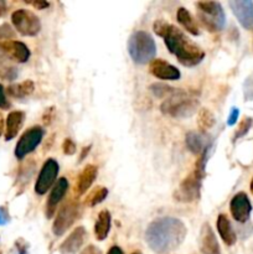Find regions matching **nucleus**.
Segmentation results:
<instances>
[{"label": "nucleus", "instance_id": "obj_12", "mask_svg": "<svg viewBox=\"0 0 253 254\" xmlns=\"http://www.w3.org/2000/svg\"><path fill=\"white\" fill-rule=\"evenodd\" d=\"M230 8L237 18L238 23L245 29L253 30V1L251 0H232L229 3Z\"/></svg>", "mask_w": 253, "mask_h": 254}, {"label": "nucleus", "instance_id": "obj_1", "mask_svg": "<svg viewBox=\"0 0 253 254\" xmlns=\"http://www.w3.org/2000/svg\"><path fill=\"white\" fill-rule=\"evenodd\" d=\"M154 32L164 39L168 50L178 58V61L185 67H194L200 64L205 57V52L200 46L192 43L189 37L176 27L164 20H157L153 25Z\"/></svg>", "mask_w": 253, "mask_h": 254}, {"label": "nucleus", "instance_id": "obj_26", "mask_svg": "<svg viewBox=\"0 0 253 254\" xmlns=\"http://www.w3.org/2000/svg\"><path fill=\"white\" fill-rule=\"evenodd\" d=\"M107 196H108V188L104 187V186H97L88 193L85 202L88 207H94L103 202Z\"/></svg>", "mask_w": 253, "mask_h": 254}, {"label": "nucleus", "instance_id": "obj_7", "mask_svg": "<svg viewBox=\"0 0 253 254\" xmlns=\"http://www.w3.org/2000/svg\"><path fill=\"white\" fill-rule=\"evenodd\" d=\"M81 205L78 201H69L60 208L56 218L53 221L52 233L56 237L62 236L67 232V230L72 227V225L78 220L81 216Z\"/></svg>", "mask_w": 253, "mask_h": 254}, {"label": "nucleus", "instance_id": "obj_13", "mask_svg": "<svg viewBox=\"0 0 253 254\" xmlns=\"http://www.w3.org/2000/svg\"><path fill=\"white\" fill-rule=\"evenodd\" d=\"M149 69L153 76L164 81H176L182 76L180 71L175 66L164 61V60H160V58L153 60L150 62Z\"/></svg>", "mask_w": 253, "mask_h": 254}, {"label": "nucleus", "instance_id": "obj_32", "mask_svg": "<svg viewBox=\"0 0 253 254\" xmlns=\"http://www.w3.org/2000/svg\"><path fill=\"white\" fill-rule=\"evenodd\" d=\"M53 118H55V108L51 107V108L46 109L45 114H44L43 116V120L44 123H45V125H50L51 122L53 120Z\"/></svg>", "mask_w": 253, "mask_h": 254}, {"label": "nucleus", "instance_id": "obj_9", "mask_svg": "<svg viewBox=\"0 0 253 254\" xmlns=\"http://www.w3.org/2000/svg\"><path fill=\"white\" fill-rule=\"evenodd\" d=\"M44 138V129L41 127H32L27 129L15 146V156L18 159H24L27 154L32 153L38 148Z\"/></svg>", "mask_w": 253, "mask_h": 254}, {"label": "nucleus", "instance_id": "obj_14", "mask_svg": "<svg viewBox=\"0 0 253 254\" xmlns=\"http://www.w3.org/2000/svg\"><path fill=\"white\" fill-rule=\"evenodd\" d=\"M199 246L203 254H221V248L216 234L208 223H204L200 231Z\"/></svg>", "mask_w": 253, "mask_h": 254}, {"label": "nucleus", "instance_id": "obj_3", "mask_svg": "<svg viewBox=\"0 0 253 254\" xmlns=\"http://www.w3.org/2000/svg\"><path fill=\"white\" fill-rule=\"evenodd\" d=\"M208 151H204L201 155H199L195 169L189 176L184 179L179 188L174 192V200L179 202H184V204H190V202L197 201L200 199L201 186H203V180L205 178V169L206 162H207Z\"/></svg>", "mask_w": 253, "mask_h": 254}, {"label": "nucleus", "instance_id": "obj_28", "mask_svg": "<svg viewBox=\"0 0 253 254\" xmlns=\"http://www.w3.org/2000/svg\"><path fill=\"white\" fill-rule=\"evenodd\" d=\"M252 123H253V119L252 118H245V119L241 122L240 127H238L237 132H236V134H234V140L238 138H242V137H245L246 134L248 133V130L251 129V127H252Z\"/></svg>", "mask_w": 253, "mask_h": 254}, {"label": "nucleus", "instance_id": "obj_8", "mask_svg": "<svg viewBox=\"0 0 253 254\" xmlns=\"http://www.w3.org/2000/svg\"><path fill=\"white\" fill-rule=\"evenodd\" d=\"M11 22L23 36H36L41 30L40 19L27 9H18L14 11Z\"/></svg>", "mask_w": 253, "mask_h": 254}, {"label": "nucleus", "instance_id": "obj_31", "mask_svg": "<svg viewBox=\"0 0 253 254\" xmlns=\"http://www.w3.org/2000/svg\"><path fill=\"white\" fill-rule=\"evenodd\" d=\"M238 115H240V111H238V108L233 107V108L231 109V113H230L229 119H227V124H229L230 127H232V125L236 124V122H237V119H238Z\"/></svg>", "mask_w": 253, "mask_h": 254}, {"label": "nucleus", "instance_id": "obj_2", "mask_svg": "<svg viewBox=\"0 0 253 254\" xmlns=\"http://www.w3.org/2000/svg\"><path fill=\"white\" fill-rule=\"evenodd\" d=\"M187 228L182 220L161 217L153 221L145 231V241L153 252L166 254L182 246L186 238Z\"/></svg>", "mask_w": 253, "mask_h": 254}, {"label": "nucleus", "instance_id": "obj_23", "mask_svg": "<svg viewBox=\"0 0 253 254\" xmlns=\"http://www.w3.org/2000/svg\"><path fill=\"white\" fill-rule=\"evenodd\" d=\"M178 22L179 24L182 25L187 32H190L194 36H199L200 35V29L197 26V23L195 22V19L192 18V15L190 14V11L185 8H180L178 10Z\"/></svg>", "mask_w": 253, "mask_h": 254}, {"label": "nucleus", "instance_id": "obj_41", "mask_svg": "<svg viewBox=\"0 0 253 254\" xmlns=\"http://www.w3.org/2000/svg\"><path fill=\"white\" fill-rule=\"evenodd\" d=\"M132 254H141V253H140V252H133Z\"/></svg>", "mask_w": 253, "mask_h": 254}, {"label": "nucleus", "instance_id": "obj_39", "mask_svg": "<svg viewBox=\"0 0 253 254\" xmlns=\"http://www.w3.org/2000/svg\"><path fill=\"white\" fill-rule=\"evenodd\" d=\"M107 254H123V251L118 246H113Z\"/></svg>", "mask_w": 253, "mask_h": 254}, {"label": "nucleus", "instance_id": "obj_30", "mask_svg": "<svg viewBox=\"0 0 253 254\" xmlns=\"http://www.w3.org/2000/svg\"><path fill=\"white\" fill-rule=\"evenodd\" d=\"M245 97L247 101H252L253 99V74L248 77L245 83Z\"/></svg>", "mask_w": 253, "mask_h": 254}, {"label": "nucleus", "instance_id": "obj_36", "mask_svg": "<svg viewBox=\"0 0 253 254\" xmlns=\"http://www.w3.org/2000/svg\"><path fill=\"white\" fill-rule=\"evenodd\" d=\"M8 101H6V97H5V92H4V88L3 86L0 85V108H5L8 107Z\"/></svg>", "mask_w": 253, "mask_h": 254}, {"label": "nucleus", "instance_id": "obj_18", "mask_svg": "<svg viewBox=\"0 0 253 254\" xmlns=\"http://www.w3.org/2000/svg\"><path fill=\"white\" fill-rule=\"evenodd\" d=\"M185 143H186L187 149L196 155H201L204 151H207L212 148V140L206 137L205 133H187Z\"/></svg>", "mask_w": 253, "mask_h": 254}, {"label": "nucleus", "instance_id": "obj_33", "mask_svg": "<svg viewBox=\"0 0 253 254\" xmlns=\"http://www.w3.org/2000/svg\"><path fill=\"white\" fill-rule=\"evenodd\" d=\"M10 217H9V213L4 207H0V226H4L9 222Z\"/></svg>", "mask_w": 253, "mask_h": 254}, {"label": "nucleus", "instance_id": "obj_6", "mask_svg": "<svg viewBox=\"0 0 253 254\" xmlns=\"http://www.w3.org/2000/svg\"><path fill=\"white\" fill-rule=\"evenodd\" d=\"M197 6V18L201 24L210 32H219L224 30L226 25V15L224 8L217 1H199Z\"/></svg>", "mask_w": 253, "mask_h": 254}, {"label": "nucleus", "instance_id": "obj_37", "mask_svg": "<svg viewBox=\"0 0 253 254\" xmlns=\"http://www.w3.org/2000/svg\"><path fill=\"white\" fill-rule=\"evenodd\" d=\"M29 4H31V5L34 6L35 9H38V10H43V9H46L50 6V4H48L47 1H32V3L29 1Z\"/></svg>", "mask_w": 253, "mask_h": 254}, {"label": "nucleus", "instance_id": "obj_40", "mask_svg": "<svg viewBox=\"0 0 253 254\" xmlns=\"http://www.w3.org/2000/svg\"><path fill=\"white\" fill-rule=\"evenodd\" d=\"M251 192H252V195H253V179H252V181H251Z\"/></svg>", "mask_w": 253, "mask_h": 254}, {"label": "nucleus", "instance_id": "obj_29", "mask_svg": "<svg viewBox=\"0 0 253 254\" xmlns=\"http://www.w3.org/2000/svg\"><path fill=\"white\" fill-rule=\"evenodd\" d=\"M62 150H64L65 155H73L76 153V150H77L75 141L69 138L65 139L64 144H62Z\"/></svg>", "mask_w": 253, "mask_h": 254}, {"label": "nucleus", "instance_id": "obj_20", "mask_svg": "<svg viewBox=\"0 0 253 254\" xmlns=\"http://www.w3.org/2000/svg\"><path fill=\"white\" fill-rule=\"evenodd\" d=\"M25 120V113L22 111H14L8 114L6 118V128H5V140H11L18 135V133L22 129Z\"/></svg>", "mask_w": 253, "mask_h": 254}, {"label": "nucleus", "instance_id": "obj_38", "mask_svg": "<svg viewBox=\"0 0 253 254\" xmlns=\"http://www.w3.org/2000/svg\"><path fill=\"white\" fill-rule=\"evenodd\" d=\"M91 148H92L91 145H88V146H85V148L82 149V153H81V155H80V162H82V160L85 159L86 156L88 155V153H90Z\"/></svg>", "mask_w": 253, "mask_h": 254}, {"label": "nucleus", "instance_id": "obj_25", "mask_svg": "<svg viewBox=\"0 0 253 254\" xmlns=\"http://www.w3.org/2000/svg\"><path fill=\"white\" fill-rule=\"evenodd\" d=\"M216 119L212 112L207 108H201L197 114V127L201 130V133H206L208 129L215 125Z\"/></svg>", "mask_w": 253, "mask_h": 254}, {"label": "nucleus", "instance_id": "obj_43", "mask_svg": "<svg viewBox=\"0 0 253 254\" xmlns=\"http://www.w3.org/2000/svg\"><path fill=\"white\" fill-rule=\"evenodd\" d=\"M0 254H1V252H0Z\"/></svg>", "mask_w": 253, "mask_h": 254}, {"label": "nucleus", "instance_id": "obj_19", "mask_svg": "<svg viewBox=\"0 0 253 254\" xmlns=\"http://www.w3.org/2000/svg\"><path fill=\"white\" fill-rule=\"evenodd\" d=\"M97 175H98V169L94 165L90 164L80 172L78 175L77 181L75 185V192L76 195L81 196L83 193L87 192V190L92 186V184L96 180Z\"/></svg>", "mask_w": 253, "mask_h": 254}, {"label": "nucleus", "instance_id": "obj_21", "mask_svg": "<svg viewBox=\"0 0 253 254\" xmlns=\"http://www.w3.org/2000/svg\"><path fill=\"white\" fill-rule=\"evenodd\" d=\"M216 226H217V231H219L220 233V237H221L222 241L225 242V244L230 247L233 246V244L236 243V241H237V236H236L233 227H232L231 222H230L226 214H219Z\"/></svg>", "mask_w": 253, "mask_h": 254}, {"label": "nucleus", "instance_id": "obj_24", "mask_svg": "<svg viewBox=\"0 0 253 254\" xmlns=\"http://www.w3.org/2000/svg\"><path fill=\"white\" fill-rule=\"evenodd\" d=\"M35 91V85L31 80H26L18 85H13L8 88V93L14 98H25Z\"/></svg>", "mask_w": 253, "mask_h": 254}, {"label": "nucleus", "instance_id": "obj_17", "mask_svg": "<svg viewBox=\"0 0 253 254\" xmlns=\"http://www.w3.org/2000/svg\"><path fill=\"white\" fill-rule=\"evenodd\" d=\"M0 47L10 60H14L19 64H24L30 58L29 47L20 41L6 40L0 45Z\"/></svg>", "mask_w": 253, "mask_h": 254}, {"label": "nucleus", "instance_id": "obj_22", "mask_svg": "<svg viewBox=\"0 0 253 254\" xmlns=\"http://www.w3.org/2000/svg\"><path fill=\"white\" fill-rule=\"evenodd\" d=\"M111 222H112V216L111 212L103 209L98 213V218L94 225V236L98 241H104L108 237L111 231Z\"/></svg>", "mask_w": 253, "mask_h": 254}, {"label": "nucleus", "instance_id": "obj_35", "mask_svg": "<svg viewBox=\"0 0 253 254\" xmlns=\"http://www.w3.org/2000/svg\"><path fill=\"white\" fill-rule=\"evenodd\" d=\"M80 254H102V251L94 246H88Z\"/></svg>", "mask_w": 253, "mask_h": 254}, {"label": "nucleus", "instance_id": "obj_11", "mask_svg": "<svg viewBox=\"0 0 253 254\" xmlns=\"http://www.w3.org/2000/svg\"><path fill=\"white\" fill-rule=\"evenodd\" d=\"M230 211L234 221L240 223H246L250 220L251 212H252V205L250 199L245 192L236 193L230 204Z\"/></svg>", "mask_w": 253, "mask_h": 254}, {"label": "nucleus", "instance_id": "obj_34", "mask_svg": "<svg viewBox=\"0 0 253 254\" xmlns=\"http://www.w3.org/2000/svg\"><path fill=\"white\" fill-rule=\"evenodd\" d=\"M16 249H18V254H27V246L24 239L16 241Z\"/></svg>", "mask_w": 253, "mask_h": 254}, {"label": "nucleus", "instance_id": "obj_42", "mask_svg": "<svg viewBox=\"0 0 253 254\" xmlns=\"http://www.w3.org/2000/svg\"><path fill=\"white\" fill-rule=\"evenodd\" d=\"M0 135H1V128H0Z\"/></svg>", "mask_w": 253, "mask_h": 254}, {"label": "nucleus", "instance_id": "obj_4", "mask_svg": "<svg viewBox=\"0 0 253 254\" xmlns=\"http://www.w3.org/2000/svg\"><path fill=\"white\" fill-rule=\"evenodd\" d=\"M200 103L195 97L190 95L185 91L178 90L171 97L166 98L160 106V111L165 115L184 119L196 113Z\"/></svg>", "mask_w": 253, "mask_h": 254}, {"label": "nucleus", "instance_id": "obj_27", "mask_svg": "<svg viewBox=\"0 0 253 254\" xmlns=\"http://www.w3.org/2000/svg\"><path fill=\"white\" fill-rule=\"evenodd\" d=\"M150 91H152L153 94L158 98H169L174 93L176 92L178 90L175 88L170 87V86H166V85H162V83H154V85L150 86Z\"/></svg>", "mask_w": 253, "mask_h": 254}, {"label": "nucleus", "instance_id": "obj_15", "mask_svg": "<svg viewBox=\"0 0 253 254\" xmlns=\"http://www.w3.org/2000/svg\"><path fill=\"white\" fill-rule=\"evenodd\" d=\"M67 190H69V181H67V179H59L57 183L55 184V186L52 187V190H51L47 204H46V217L51 218L55 214L57 206H59V204L62 201V199L67 193Z\"/></svg>", "mask_w": 253, "mask_h": 254}, {"label": "nucleus", "instance_id": "obj_16", "mask_svg": "<svg viewBox=\"0 0 253 254\" xmlns=\"http://www.w3.org/2000/svg\"><path fill=\"white\" fill-rule=\"evenodd\" d=\"M86 237H87V232L85 228H75L60 246V254H77L85 243Z\"/></svg>", "mask_w": 253, "mask_h": 254}, {"label": "nucleus", "instance_id": "obj_10", "mask_svg": "<svg viewBox=\"0 0 253 254\" xmlns=\"http://www.w3.org/2000/svg\"><path fill=\"white\" fill-rule=\"evenodd\" d=\"M60 166L55 159H47L43 165L38 180L35 184V192L38 195H45L48 190L53 186L59 176Z\"/></svg>", "mask_w": 253, "mask_h": 254}, {"label": "nucleus", "instance_id": "obj_5", "mask_svg": "<svg viewBox=\"0 0 253 254\" xmlns=\"http://www.w3.org/2000/svg\"><path fill=\"white\" fill-rule=\"evenodd\" d=\"M128 52L136 64L145 65L152 62L157 55L154 39L145 31L133 32L128 40Z\"/></svg>", "mask_w": 253, "mask_h": 254}]
</instances>
